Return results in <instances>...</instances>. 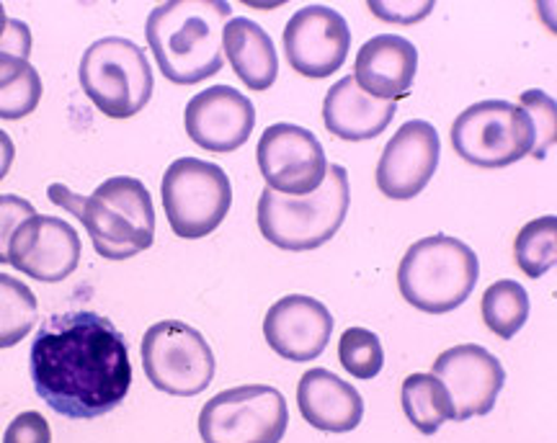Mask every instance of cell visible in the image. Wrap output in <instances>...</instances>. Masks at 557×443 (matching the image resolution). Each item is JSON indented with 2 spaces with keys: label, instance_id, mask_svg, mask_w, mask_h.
I'll return each instance as SVG.
<instances>
[{
  "label": "cell",
  "instance_id": "obj_2",
  "mask_svg": "<svg viewBox=\"0 0 557 443\" xmlns=\"http://www.w3.org/2000/svg\"><path fill=\"white\" fill-rule=\"evenodd\" d=\"M225 0H171L150 11L145 37L160 73L176 86H197L225 65L222 31L230 21Z\"/></svg>",
  "mask_w": 557,
  "mask_h": 443
},
{
  "label": "cell",
  "instance_id": "obj_17",
  "mask_svg": "<svg viewBox=\"0 0 557 443\" xmlns=\"http://www.w3.org/2000/svg\"><path fill=\"white\" fill-rule=\"evenodd\" d=\"M333 315L323 302L308 294H287L276 300L263 317V338L284 362L308 364L329 349Z\"/></svg>",
  "mask_w": 557,
  "mask_h": 443
},
{
  "label": "cell",
  "instance_id": "obj_9",
  "mask_svg": "<svg viewBox=\"0 0 557 443\" xmlns=\"http://www.w3.org/2000/svg\"><path fill=\"white\" fill-rule=\"evenodd\" d=\"M287 426V400L271 384L230 387L199 413L205 443H282Z\"/></svg>",
  "mask_w": 557,
  "mask_h": 443
},
{
  "label": "cell",
  "instance_id": "obj_15",
  "mask_svg": "<svg viewBox=\"0 0 557 443\" xmlns=\"http://www.w3.org/2000/svg\"><path fill=\"white\" fill-rule=\"evenodd\" d=\"M442 157L438 131L426 119H410L389 137L377 163V189L395 202H408L434 178Z\"/></svg>",
  "mask_w": 557,
  "mask_h": 443
},
{
  "label": "cell",
  "instance_id": "obj_16",
  "mask_svg": "<svg viewBox=\"0 0 557 443\" xmlns=\"http://www.w3.org/2000/svg\"><path fill=\"white\" fill-rule=\"evenodd\" d=\"M184 127L201 150L225 155L240 150L253 135L256 106L238 88L212 86L186 103Z\"/></svg>",
  "mask_w": 557,
  "mask_h": 443
},
{
  "label": "cell",
  "instance_id": "obj_27",
  "mask_svg": "<svg viewBox=\"0 0 557 443\" xmlns=\"http://www.w3.org/2000/svg\"><path fill=\"white\" fill-rule=\"evenodd\" d=\"M338 362L354 379L369 382L385 366V349L377 332L367 328H348L338 341Z\"/></svg>",
  "mask_w": 557,
  "mask_h": 443
},
{
  "label": "cell",
  "instance_id": "obj_25",
  "mask_svg": "<svg viewBox=\"0 0 557 443\" xmlns=\"http://www.w3.org/2000/svg\"><path fill=\"white\" fill-rule=\"evenodd\" d=\"M39 320L37 296L21 279L0 274V349L24 341Z\"/></svg>",
  "mask_w": 557,
  "mask_h": 443
},
{
  "label": "cell",
  "instance_id": "obj_32",
  "mask_svg": "<svg viewBox=\"0 0 557 443\" xmlns=\"http://www.w3.org/2000/svg\"><path fill=\"white\" fill-rule=\"evenodd\" d=\"M5 26H9V16H5V5L0 3V41L5 37Z\"/></svg>",
  "mask_w": 557,
  "mask_h": 443
},
{
  "label": "cell",
  "instance_id": "obj_26",
  "mask_svg": "<svg viewBox=\"0 0 557 443\" xmlns=\"http://www.w3.org/2000/svg\"><path fill=\"white\" fill-rule=\"evenodd\" d=\"M513 258L529 279H542L557 263V217L545 214L527 221L513 242Z\"/></svg>",
  "mask_w": 557,
  "mask_h": 443
},
{
  "label": "cell",
  "instance_id": "obj_7",
  "mask_svg": "<svg viewBox=\"0 0 557 443\" xmlns=\"http://www.w3.org/2000/svg\"><path fill=\"white\" fill-rule=\"evenodd\" d=\"M160 199L173 235L199 240L225 221L233 206V183L218 163L178 157L165 168Z\"/></svg>",
  "mask_w": 557,
  "mask_h": 443
},
{
  "label": "cell",
  "instance_id": "obj_21",
  "mask_svg": "<svg viewBox=\"0 0 557 443\" xmlns=\"http://www.w3.org/2000/svg\"><path fill=\"white\" fill-rule=\"evenodd\" d=\"M393 101H380L361 91L354 75L333 83L323 101V122L333 137L346 142H364L380 137L393 122Z\"/></svg>",
  "mask_w": 557,
  "mask_h": 443
},
{
  "label": "cell",
  "instance_id": "obj_5",
  "mask_svg": "<svg viewBox=\"0 0 557 443\" xmlns=\"http://www.w3.org/2000/svg\"><path fill=\"white\" fill-rule=\"evenodd\" d=\"M348 173L344 165H329L323 186L310 197H282L263 189L259 199V230L271 245L282 251H315L336 238L348 214Z\"/></svg>",
  "mask_w": 557,
  "mask_h": 443
},
{
  "label": "cell",
  "instance_id": "obj_8",
  "mask_svg": "<svg viewBox=\"0 0 557 443\" xmlns=\"http://www.w3.org/2000/svg\"><path fill=\"white\" fill-rule=\"evenodd\" d=\"M451 148L475 168H508L532 155V119L519 103L504 99L478 101L451 124Z\"/></svg>",
  "mask_w": 557,
  "mask_h": 443
},
{
  "label": "cell",
  "instance_id": "obj_14",
  "mask_svg": "<svg viewBox=\"0 0 557 443\" xmlns=\"http://www.w3.org/2000/svg\"><path fill=\"white\" fill-rule=\"evenodd\" d=\"M431 374L447 387L459 423L491 413L506 384L504 364L478 343H462L438 353Z\"/></svg>",
  "mask_w": 557,
  "mask_h": 443
},
{
  "label": "cell",
  "instance_id": "obj_10",
  "mask_svg": "<svg viewBox=\"0 0 557 443\" xmlns=\"http://www.w3.org/2000/svg\"><path fill=\"white\" fill-rule=\"evenodd\" d=\"M139 353L148 382L171 397H197L218 371L207 338L181 320L150 325Z\"/></svg>",
  "mask_w": 557,
  "mask_h": 443
},
{
  "label": "cell",
  "instance_id": "obj_22",
  "mask_svg": "<svg viewBox=\"0 0 557 443\" xmlns=\"http://www.w3.org/2000/svg\"><path fill=\"white\" fill-rule=\"evenodd\" d=\"M222 54H227L230 67L248 91H269L276 83V47L269 31H263L256 21L246 16L230 18L222 31Z\"/></svg>",
  "mask_w": 557,
  "mask_h": 443
},
{
  "label": "cell",
  "instance_id": "obj_13",
  "mask_svg": "<svg viewBox=\"0 0 557 443\" xmlns=\"http://www.w3.org/2000/svg\"><path fill=\"white\" fill-rule=\"evenodd\" d=\"M78 230L62 217L34 214L21 221L9 242V266L41 283L65 281L81 266Z\"/></svg>",
  "mask_w": 557,
  "mask_h": 443
},
{
  "label": "cell",
  "instance_id": "obj_23",
  "mask_svg": "<svg viewBox=\"0 0 557 443\" xmlns=\"http://www.w3.org/2000/svg\"><path fill=\"white\" fill-rule=\"evenodd\" d=\"M400 403L406 418L423 435H434L438 428L455 420L451 397L434 374H410L403 382Z\"/></svg>",
  "mask_w": 557,
  "mask_h": 443
},
{
  "label": "cell",
  "instance_id": "obj_11",
  "mask_svg": "<svg viewBox=\"0 0 557 443\" xmlns=\"http://www.w3.org/2000/svg\"><path fill=\"white\" fill-rule=\"evenodd\" d=\"M267 189L282 197H310L325 181L329 157L310 129L278 122L267 127L256 148Z\"/></svg>",
  "mask_w": 557,
  "mask_h": 443
},
{
  "label": "cell",
  "instance_id": "obj_20",
  "mask_svg": "<svg viewBox=\"0 0 557 443\" xmlns=\"http://www.w3.org/2000/svg\"><path fill=\"white\" fill-rule=\"evenodd\" d=\"M32 31L24 21L9 18L0 41V119L18 122L37 111L45 86L29 62Z\"/></svg>",
  "mask_w": 557,
  "mask_h": 443
},
{
  "label": "cell",
  "instance_id": "obj_19",
  "mask_svg": "<svg viewBox=\"0 0 557 443\" xmlns=\"http://www.w3.org/2000/svg\"><path fill=\"white\" fill-rule=\"evenodd\" d=\"M297 405L302 418L325 433H348L364 418V400L357 387L323 366L302 374L297 384Z\"/></svg>",
  "mask_w": 557,
  "mask_h": 443
},
{
  "label": "cell",
  "instance_id": "obj_31",
  "mask_svg": "<svg viewBox=\"0 0 557 443\" xmlns=\"http://www.w3.org/2000/svg\"><path fill=\"white\" fill-rule=\"evenodd\" d=\"M13 157H16V144L9 137V131L0 129V181H3L5 176H9L11 165H13Z\"/></svg>",
  "mask_w": 557,
  "mask_h": 443
},
{
  "label": "cell",
  "instance_id": "obj_28",
  "mask_svg": "<svg viewBox=\"0 0 557 443\" xmlns=\"http://www.w3.org/2000/svg\"><path fill=\"white\" fill-rule=\"evenodd\" d=\"M519 106L527 111L529 119H532L534 127V150L532 157H542L547 155V150L553 148L555 137H557V103L549 99L545 91H524L519 99Z\"/></svg>",
  "mask_w": 557,
  "mask_h": 443
},
{
  "label": "cell",
  "instance_id": "obj_1",
  "mask_svg": "<svg viewBox=\"0 0 557 443\" xmlns=\"http://www.w3.org/2000/svg\"><path fill=\"white\" fill-rule=\"evenodd\" d=\"M29 371L39 397L70 420H94L116 410L132 387L127 341L109 317L88 309L41 322Z\"/></svg>",
  "mask_w": 557,
  "mask_h": 443
},
{
  "label": "cell",
  "instance_id": "obj_6",
  "mask_svg": "<svg viewBox=\"0 0 557 443\" xmlns=\"http://www.w3.org/2000/svg\"><path fill=\"white\" fill-rule=\"evenodd\" d=\"M78 80L90 103L109 119H129L152 99V67L139 45L124 37H103L83 52Z\"/></svg>",
  "mask_w": 557,
  "mask_h": 443
},
{
  "label": "cell",
  "instance_id": "obj_3",
  "mask_svg": "<svg viewBox=\"0 0 557 443\" xmlns=\"http://www.w3.org/2000/svg\"><path fill=\"white\" fill-rule=\"evenodd\" d=\"M47 197L83 221L101 258H135L156 240V206L139 178H107L90 197H78L67 186L52 183Z\"/></svg>",
  "mask_w": 557,
  "mask_h": 443
},
{
  "label": "cell",
  "instance_id": "obj_29",
  "mask_svg": "<svg viewBox=\"0 0 557 443\" xmlns=\"http://www.w3.org/2000/svg\"><path fill=\"white\" fill-rule=\"evenodd\" d=\"M37 210H34L32 202L16 197V193H0V266L9 263V242L16 232L21 221L34 217Z\"/></svg>",
  "mask_w": 557,
  "mask_h": 443
},
{
  "label": "cell",
  "instance_id": "obj_4",
  "mask_svg": "<svg viewBox=\"0 0 557 443\" xmlns=\"http://www.w3.org/2000/svg\"><path fill=\"white\" fill-rule=\"evenodd\" d=\"M480 261L468 242L451 235H431L408 248L398 268L403 300L426 315H447L475 292Z\"/></svg>",
  "mask_w": 557,
  "mask_h": 443
},
{
  "label": "cell",
  "instance_id": "obj_30",
  "mask_svg": "<svg viewBox=\"0 0 557 443\" xmlns=\"http://www.w3.org/2000/svg\"><path fill=\"white\" fill-rule=\"evenodd\" d=\"M3 443H52V428L37 410H26L11 420Z\"/></svg>",
  "mask_w": 557,
  "mask_h": 443
},
{
  "label": "cell",
  "instance_id": "obj_18",
  "mask_svg": "<svg viewBox=\"0 0 557 443\" xmlns=\"http://www.w3.org/2000/svg\"><path fill=\"white\" fill-rule=\"evenodd\" d=\"M418 71L416 45L400 34H377L367 39L354 60V80L361 91L380 101L406 99Z\"/></svg>",
  "mask_w": 557,
  "mask_h": 443
},
{
  "label": "cell",
  "instance_id": "obj_12",
  "mask_svg": "<svg viewBox=\"0 0 557 443\" xmlns=\"http://www.w3.org/2000/svg\"><path fill=\"white\" fill-rule=\"evenodd\" d=\"M282 41L292 71L323 80L344 67L351 52V29L336 9L312 3L292 13Z\"/></svg>",
  "mask_w": 557,
  "mask_h": 443
},
{
  "label": "cell",
  "instance_id": "obj_24",
  "mask_svg": "<svg viewBox=\"0 0 557 443\" xmlns=\"http://www.w3.org/2000/svg\"><path fill=\"white\" fill-rule=\"evenodd\" d=\"M529 309H532V304H529L527 289L511 279L493 281L485 289L483 302H480V313H483L487 330L496 332L500 341L517 338V332L529 320Z\"/></svg>",
  "mask_w": 557,
  "mask_h": 443
}]
</instances>
